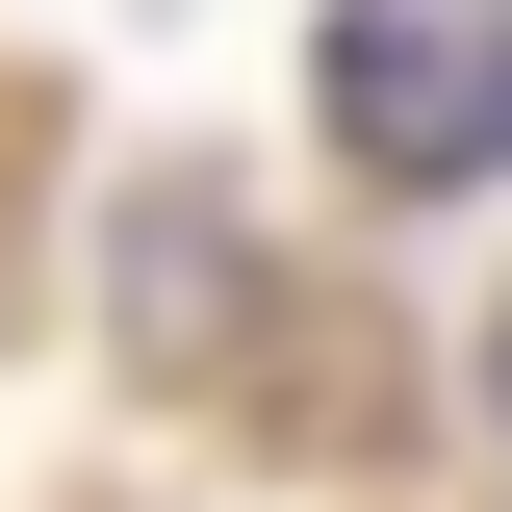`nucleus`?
Masks as SVG:
<instances>
[{"instance_id":"nucleus-1","label":"nucleus","mask_w":512,"mask_h":512,"mask_svg":"<svg viewBox=\"0 0 512 512\" xmlns=\"http://www.w3.org/2000/svg\"><path fill=\"white\" fill-rule=\"evenodd\" d=\"M333 154L359 180H512V0H333Z\"/></svg>"},{"instance_id":"nucleus-2","label":"nucleus","mask_w":512,"mask_h":512,"mask_svg":"<svg viewBox=\"0 0 512 512\" xmlns=\"http://www.w3.org/2000/svg\"><path fill=\"white\" fill-rule=\"evenodd\" d=\"M487 384H512V333H487Z\"/></svg>"}]
</instances>
